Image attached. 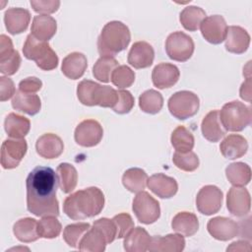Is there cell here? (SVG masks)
Returning a JSON list of instances; mask_svg holds the SVG:
<instances>
[{
    "label": "cell",
    "mask_w": 252,
    "mask_h": 252,
    "mask_svg": "<svg viewBox=\"0 0 252 252\" xmlns=\"http://www.w3.org/2000/svg\"><path fill=\"white\" fill-rule=\"evenodd\" d=\"M58 177L49 166H36L28 175L27 209L36 217L59 216V202L56 198Z\"/></svg>",
    "instance_id": "obj_1"
},
{
    "label": "cell",
    "mask_w": 252,
    "mask_h": 252,
    "mask_svg": "<svg viewBox=\"0 0 252 252\" xmlns=\"http://www.w3.org/2000/svg\"><path fill=\"white\" fill-rule=\"evenodd\" d=\"M104 207V195L97 187H89L69 195L63 203L64 213L74 220L97 216Z\"/></svg>",
    "instance_id": "obj_2"
},
{
    "label": "cell",
    "mask_w": 252,
    "mask_h": 252,
    "mask_svg": "<svg viewBox=\"0 0 252 252\" xmlns=\"http://www.w3.org/2000/svg\"><path fill=\"white\" fill-rule=\"evenodd\" d=\"M131 40L129 28L119 21L105 24L97 38V50L102 56L113 57L126 49Z\"/></svg>",
    "instance_id": "obj_3"
},
{
    "label": "cell",
    "mask_w": 252,
    "mask_h": 252,
    "mask_svg": "<svg viewBox=\"0 0 252 252\" xmlns=\"http://www.w3.org/2000/svg\"><path fill=\"white\" fill-rule=\"evenodd\" d=\"M23 53L27 59L33 60L41 70L50 71L58 65V56L48 42L35 38L32 33L27 36Z\"/></svg>",
    "instance_id": "obj_4"
},
{
    "label": "cell",
    "mask_w": 252,
    "mask_h": 252,
    "mask_svg": "<svg viewBox=\"0 0 252 252\" xmlns=\"http://www.w3.org/2000/svg\"><path fill=\"white\" fill-rule=\"evenodd\" d=\"M219 116L224 130L230 132L244 130L251 124L252 119L250 106L238 100L225 103L219 111Z\"/></svg>",
    "instance_id": "obj_5"
},
{
    "label": "cell",
    "mask_w": 252,
    "mask_h": 252,
    "mask_svg": "<svg viewBox=\"0 0 252 252\" xmlns=\"http://www.w3.org/2000/svg\"><path fill=\"white\" fill-rule=\"evenodd\" d=\"M167 107L172 116L179 120H185L198 112L200 100L198 95L193 92L180 91L169 97Z\"/></svg>",
    "instance_id": "obj_6"
},
{
    "label": "cell",
    "mask_w": 252,
    "mask_h": 252,
    "mask_svg": "<svg viewBox=\"0 0 252 252\" xmlns=\"http://www.w3.org/2000/svg\"><path fill=\"white\" fill-rule=\"evenodd\" d=\"M194 48L195 45L192 37L183 32H174L165 40L166 54L174 61H187L191 58Z\"/></svg>",
    "instance_id": "obj_7"
},
{
    "label": "cell",
    "mask_w": 252,
    "mask_h": 252,
    "mask_svg": "<svg viewBox=\"0 0 252 252\" xmlns=\"http://www.w3.org/2000/svg\"><path fill=\"white\" fill-rule=\"evenodd\" d=\"M132 210L137 220L145 224L157 221L160 216L159 203L148 192H138L133 200Z\"/></svg>",
    "instance_id": "obj_8"
},
{
    "label": "cell",
    "mask_w": 252,
    "mask_h": 252,
    "mask_svg": "<svg viewBox=\"0 0 252 252\" xmlns=\"http://www.w3.org/2000/svg\"><path fill=\"white\" fill-rule=\"evenodd\" d=\"M222 191L215 185H206L202 187L196 197V207L198 211L205 216L217 214L222 205Z\"/></svg>",
    "instance_id": "obj_9"
},
{
    "label": "cell",
    "mask_w": 252,
    "mask_h": 252,
    "mask_svg": "<svg viewBox=\"0 0 252 252\" xmlns=\"http://www.w3.org/2000/svg\"><path fill=\"white\" fill-rule=\"evenodd\" d=\"M28 151L25 139H7L1 145V165L4 169L17 167Z\"/></svg>",
    "instance_id": "obj_10"
},
{
    "label": "cell",
    "mask_w": 252,
    "mask_h": 252,
    "mask_svg": "<svg viewBox=\"0 0 252 252\" xmlns=\"http://www.w3.org/2000/svg\"><path fill=\"white\" fill-rule=\"evenodd\" d=\"M103 129L100 123L94 119H87L78 124L74 138L78 145L86 148L94 147L101 141Z\"/></svg>",
    "instance_id": "obj_11"
},
{
    "label": "cell",
    "mask_w": 252,
    "mask_h": 252,
    "mask_svg": "<svg viewBox=\"0 0 252 252\" xmlns=\"http://www.w3.org/2000/svg\"><path fill=\"white\" fill-rule=\"evenodd\" d=\"M20 53L14 49L10 37L5 34L0 36V72L3 75H14L21 65Z\"/></svg>",
    "instance_id": "obj_12"
},
{
    "label": "cell",
    "mask_w": 252,
    "mask_h": 252,
    "mask_svg": "<svg viewBox=\"0 0 252 252\" xmlns=\"http://www.w3.org/2000/svg\"><path fill=\"white\" fill-rule=\"evenodd\" d=\"M251 198L248 190L243 186L231 187L226 196V208L234 217H244L250 212Z\"/></svg>",
    "instance_id": "obj_13"
},
{
    "label": "cell",
    "mask_w": 252,
    "mask_h": 252,
    "mask_svg": "<svg viewBox=\"0 0 252 252\" xmlns=\"http://www.w3.org/2000/svg\"><path fill=\"white\" fill-rule=\"evenodd\" d=\"M200 28L203 37L212 44H220L225 39L227 25L222 16L206 17Z\"/></svg>",
    "instance_id": "obj_14"
},
{
    "label": "cell",
    "mask_w": 252,
    "mask_h": 252,
    "mask_svg": "<svg viewBox=\"0 0 252 252\" xmlns=\"http://www.w3.org/2000/svg\"><path fill=\"white\" fill-rule=\"evenodd\" d=\"M209 233L217 240L227 241L238 236L239 225L236 221L225 217H216L207 223Z\"/></svg>",
    "instance_id": "obj_15"
},
{
    "label": "cell",
    "mask_w": 252,
    "mask_h": 252,
    "mask_svg": "<svg viewBox=\"0 0 252 252\" xmlns=\"http://www.w3.org/2000/svg\"><path fill=\"white\" fill-rule=\"evenodd\" d=\"M154 59L155 50L153 46L146 41L135 42L128 53V63L136 69L150 67Z\"/></svg>",
    "instance_id": "obj_16"
},
{
    "label": "cell",
    "mask_w": 252,
    "mask_h": 252,
    "mask_svg": "<svg viewBox=\"0 0 252 252\" xmlns=\"http://www.w3.org/2000/svg\"><path fill=\"white\" fill-rule=\"evenodd\" d=\"M147 185L150 190L161 199L173 197L178 190V184L173 177L163 173H156L148 178Z\"/></svg>",
    "instance_id": "obj_17"
},
{
    "label": "cell",
    "mask_w": 252,
    "mask_h": 252,
    "mask_svg": "<svg viewBox=\"0 0 252 252\" xmlns=\"http://www.w3.org/2000/svg\"><path fill=\"white\" fill-rule=\"evenodd\" d=\"M180 77L179 69L171 63H159L152 72V81L158 89L170 88L177 83Z\"/></svg>",
    "instance_id": "obj_18"
},
{
    "label": "cell",
    "mask_w": 252,
    "mask_h": 252,
    "mask_svg": "<svg viewBox=\"0 0 252 252\" xmlns=\"http://www.w3.org/2000/svg\"><path fill=\"white\" fill-rule=\"evenodd\" d=\"M185 248V239L182 234L170 233L164 236L151 237L148 251L151 252H181Z\"/></svg>",
    "instance_id": "obj_19"
},
{
    "label": "cell",
    "mask_w": 252,
    "mask_h": 252,
    "mask_svg": "<svg viewBox=\"0 0 252 252\" xmlns=\"http://www.w3.org/2000/svg\"><path fill=\"white\" fill-rule=\"evenodd\" d=\"M35 149L41 158L52 159L58 158L63 153L64 144L59 136L53 133H46L36 140Z\"/></svg>",
    "instance_id": "obj_20"
},
{
    "label": "cell",
    "mask_w": 252,
    "mask_h": 252,
    "mask_svg": "<svg viewBox=\"0 0 252 252\" xmlns=\"http://www.w3.org/2000/svg\"><path fill=\"white\" fill-rule=\"evenodd\" d=\"M31 13L24 8H10L4 14L5 27L11 34L24 32L30 24Z\"/></svg>",
    "instance_id": "obj_21"
},
{
    "label": "cell",
    "mask_w": 252,
    "mask_h": 252,
    "mask_svg": "<svg viewBox=\"0 0 252 252\" xmlns=\"http://www.w3.org/2000/svg\"><path fill=\"white\" fill-rule=\"evenodd\" d=\"M225 49L228 52L244 53L250 44V35L246 30L239 26L227 27L225 36Z\"/></svg>",
    "instance_id": "obj_22"
},
{
    "label": "cell",
    "mask_w": 252,
    "mask_h": 252,
    "mask_svg": "<svg viewBox=\"0 0 252 252\" xmlns=\"http://www.w3.org/2000/svg\"><path fill=\"white\" fill-rule=\"evenodd\" d=\"M221 155L228 159H236L243 157L248 150L247 140L238 134L226 136L220 145Z\"/></svg>",
    "instance_id": "obj_23"
},
{
    "label": "cell",
    "mask_w": 252,
    "mask_h": 252,
    "mask_svg": "<svg viewBox=\"0 0 252 252\" xmlns=\"http://www.w3.org/2000/svg\"><path fill=\"white\" fill-rule=\"evenodd\" d=\"M87 67V57L81 52H72L63 59L61 71L68 79L77 80L85 74Z\"/></svg>",
    "instance_id": "obj_24"
},
{
    "label": "cell",
    "mask_w": 252,
    "mask_h": 252,
    "mask_svg": "<svg viewBox=\"0 0 252 252\" xmlns=\"http://www.w3.org/2000/svg\"><path fill=\"white\" fill-rule=\"evenodd\" d=\"M201 131L204 138L213 143L219 142L222 137L225 136L226 131L220 123L219 110H212L203 118L201 123Z\"/></svg>",
    "instance_id": "obj_25"
},
{
    "label": "cell",
    "mask_w": 252,
    "mask_h": 252,
    "mask_svg": "<svg viewBox=\"0 0 252 252\" xmlns=\"http://www.w3.org/2000/svg\"><path fill=\"white\" fill-rule=\"evenodd\" d=\"M57 30V22L54 18L48 15L34 16L31 33L37 39L42 41H48L53 37Z\"/></svg>",
    "instance_id": "obj_26"
},
{
    "label": "cell",
    "mask_w": 252,
    "mask_h": 252,
    "mask_svg": "<svg viewBox=\"0 0 252 252\" xmlns=\"http://www.w3.org/2000/svg\"><path fill=\"white\" fill-rule=\"evenodd\" d=\"M151 236L148 231L141 227H133L124 237L123 246L127 252H145L148 251Z\"/></svg>",
    "instance_id": "obj_27"
},
{
    "label": "cell",
    "mask_w": 252,
    "mask_h": 252,
    "mask_svg": "<svg viewBox=\"0 0 252 252\" xmlns=\"http://www.w3.org/2000/svg\"><path fill=\"white\" fill-rule=\"evenodd\" d=\"M171 227L174 231L183 236H192L199 229V220L195 214L189 212L177 213L171 221Z\"/></svg>",
    "instance_id": "obj_28"
},
{
    "label": "cell",
    "mask_w": 252,
    "mask_h": 252,
    "mask_svg": "<svg viewBox=\"0 0 252 252\" xmlns=\"http://www.w3.org/2000/svg\"><path fill=\"white\" fill-rule=\"evenodd\" d=\"M4 128L10 138L24 139L30 132L31 121L23 115L11 112L5 118Z\"/></svg>",
    "instance_id": "obj_29"
},
{
    "label": "cell",
    "mask_w": 252,
    "mask_h": 252,
    "mask_svg": "<svg viewBox=\"0 0 252 252\" xmlns=\"http://www.w3.org/2000/svg\"><path fill=\"white\" fill-rule=\"evenodd\" d=\"M12 107L29 115H35L41 108V100L37 94L17 91L12 99Z\"/></svg>",
    "instance_id": "obj_30"
},
{
    "label": "cell",
    "mask_w": 252,
    "mask_h": 252,
    "mask_svg": "<svg viewBox=\"0 0 252 252\" xmlns=\"http://www.w3.org/2000/svg\"><path fill=\"white\" fill-rule=\"evenodd\" d=\"M13 232L18 240L25 243L33 242L40 237L37 232V221L32 218H24L17 220L14 223Z\"/></svg>",
    "instance_id": "obj_31"
},
{
    "label": "cell",
    "mask_w": 252,
    "mask_h": 252,
    "mask_svg": "<svg viewBox=\"0 0 252 252\" xmlns=\"http://www.w3.org/2000/svg\"><path fill=\"white\" fill-rule=\"evenodd\" d=\"M107 242L103 233L96 227H91L82 237L79 243V250L91 252H102L105 250Z\"/></svg>",
    "instance_id": "obj_32"
},
{
    "label": "cell",
    "mask_w": 252,
    "mask_h": 252,
    "mask_svg": "<svg viewBox=\"0 0 252 252\" xmlns=\"http://www.w3.org/2000/svg\"><path fill=\"white\" fill-rule=\"evenodd\" d=\"M146 171L139 167H132L127 169L122 176V183L124 187L132 193H138L145 189L148 181Z\"/></svg>",
    "instance_id": "obj_33"
},
{
    "label": "cell",
    "mask_w": 252,
    "mask_h": 252,
    "mask_svg": "<svg viewBox=\"0 0 252 252\" xmlns=\"http://www.w3.org/2000/svg\"><path fill=\"white\" fill-rule=\"evenodd\" d=\"M56 174L58 177V184L63 193H71L76 188L78 173L74 165L62 162L57 166Z\"/></svg>",
    "instance_id": "obj_34"
},
{
    "label": "cell",
    "mask_w": 252,
    "mask_h": 252,
    "mask_svg": "<svg viewBox=\"0 0 252 252\" xmlns=\"http://www.w3.org/2000/svg\"><path fill=\"white\" fill-rule=\"evenodd\" d=\"M225 175L233 186H245L251 180V168L244 162H232L225 168Z\"/></svg>",
    "instance_id": "obj_35"
},
{
    "label": "cell",
    "mask_w": 252,
    "mask_h": 252,
    "mask_svg": "<svg viewBox=\"0 0 252 252\" xmlns=\"http://www.w3.org/2000/svg\"><path fill=\"white\" fill-rule=\"evenodd\" d=\"M205 18L206 12L197 6H188L184 8L179 15L181 25L189 32L197 31Z\"/></svg>",
    "instance_id": "obj_36"
},
{
    "label": "cell",
    "mask_w": 252,
    "mask_h": 252,
    "mask_svg": "<svg viewBox=\"0 0 252 252\" xmlns=\"http://www.w3.org/2000/svg\"><path fill=\"white\" fill-rule=\"evenodd\" d=\"M170 142L176 152L187 153L193 149L195 139L191 131H189L186 127L180 125L177 126L171 133Z\"/></svg>",
    "instance_id": "obj_37"
},
{
    "label": "cell",
    "mask_w": 252,
    "mask_h": 252,
    "mask_svg": "<svg viewBox=\"0 0 252 252\" xmlns=\"http://www.w3.org/2000/svg\"><path fill=\"white\" fill-rule=\"evenodd\" d=\"M163 105V97L156 90H148L139 96V106L142 111L149 114L158 113Z\"/></svg>",
    "instance_id": "obj_38"
},
{
    "label": "cell",
    "mask_w": 252,
    "mask_h": 252,
    "mask_svg": "<svg viewBox=\"0 0 252 252\" xmlns=\"http://www.w3.org/2000/svg\"><path fill=\"white\" fill-rule=\"evenodd\" d=\"M117 66H119L118 61L114 57L102 56L94 63L93 67V75L96 80L102 83H108L110 82L112 72Z\"/></svg>",
    "instance_id": "obj_39"
},
{
    "label": "cell",
    "mask_w": 252,
    "mask_h": 252,
    "mask_svg": "<svg viewBox=\"0 0 252 252\" xmlns=\"http://www.w3.org/2000/svg\"><path fill=\"white\" fill-rule=\"evenodd\" d=\"M91 228L89 222H77L68 224L63 231V239L72 248H78L85 233Z\"/></svg>",
    "instance_id": "obj_40"
},
{
    "label": "cell",
    "mask_w": 252,
    "mask_h": 252,
    "mask_svg": "<svg viewBox=\"0 0 252 252\" xmlns=\"http://www.w3.org/2000/svg\"><path fill=\"white\" fill-rule=\"evenodd\" d=\"M98 86L99 84L91 80L81 81L77 87V96L80 102L87 106H94Z\"/></svg>",
    "instance_id": "obj_41"
},
{
    "label": "cell",
    "mask_w": 252,
    "mask_h": 252,
    "mask_svg": "<svg viewBox=\"0 0 252 252\" xmlns=\"http://www.w3.org/2000/svg\"><path fill=\"white\" fill-rule=\"evenodd\" d=\"M61 229L62 225L54 216L42 217V219L37 221V232L42 238H55L60 234Z\"/></svg>",
    "instance_id": "obj_42"
},
{
    "label": "cell",
    "mask_w": 252,
    "mask_h": 252,
    "mask_svg": "<svg viewBox=\"0 0 252 252\" xmlns=\"http://www.w3.org/2000/svg\"><path fill=\"white\" fill-rule=\"evenodd\" d=\"M110 81L118 89H126L134 83L135 73L127 65H119L112 72Z\"/></svg>",
    "instance_id": "obj_43"
},
{
    "label": "cell",
    "mask_w": 252,
    "mask_h": 252,
    "mask_svg": "<svg viewBox=\"0 0 252 252\" xmlns=\"http://www.w3.org/2000/svg\"><path fill=\"white\" fill-rule=\"evenodd\" d=\"M172 161L177 168L187 172L194 171L199 166V158L192 151L187 153L175 152L172 157Z\"/></svg>",
    "instance_id": "obj_44"
},
{
    "label": "cell",
    "mask_w": 252,
    "mask_h": 252,
    "mask_svg": "<svg viewBox=\"0 0 252 252\" xmlns=\"http://www.w3.org/2000/svg\"><path fill=\"white\" fill-rule=\"evenodd\" d=\"M118 100L117 91L109 86L99 85L95 95V105L101 107H113Z\"/></svg>",
    "instance_id": "obj_45"
},
{
    "label": "cell",
    "mask_w": 252,
    "mask_h": 252,
    "mask_svg": "<svg viewBox=\"0 0 252 252\" xmlns=\"http://www.w3.org/2000/svg\"><path fill=\"white\" fill-rule=\"evenodd\" d=\"M112 220L116 226V238L125 237L131 229L134 227V221L129 214L121 213L112 218Z\"/></svg>",
    "instance_id": "obj_46"
},
{
    "label": "cell",
    "mask_w": 252,
    "mask_h": 252,
    "mask_svg": "<svg viewBox=\"0 0 252 252\" xmlns=\"http://www.w3.org/2000/svg\"><path fill=\"white\" fill-rule=\"evenodd\" d=\"M118 100L116 104L112 107L113 111L118 114H126L130 112L134 106L135 99L132 94L126 90L117 91Z\"/></svg>",
    "instance_id": "obj_47"
},
{
    "label": "cell",
    "mask_w": 252,
    "mask_h": 252,
    "mask_svg": "<svg viewBox=\"0 0 252 252\" xmlns=\"http://www.w3.org/2000/svg\"><path fill=\"white\" fill-rule=\"evenodd\" d=\"M93 226L98 228L103 233L107 244L113 242L116 238V226L112 220H109L107 218L98 219L94 222Z\"/></svg>",
    "instance_id": "obj_48"
},
{
    "label": "cell",
    "mask_w": 252,
    "mask_h": 252,
    "mask_svg": "<svg viewBox=\"0 0 252 252\" xmlns=\"http://www.w3.org/2000/svg\"><path fill=\"white\" fill-rule=\"evenodd\" d=\"M30 3L34 12L41 15L55 13L60 6V1L58 0H31Z\"/></svg>",
    "instance_id": "obj_49"
},
{
    "label": "cell",
    "mask_w": 252,
    "mask_h": 252,
    "mask_svg": "<svg viewBox=\"0 0 252 252\" xmlns=\"http://www.w3.org/2000/svg\"><path fill=\"white\" fill-rule=\"evenodd\" d=\"M42 87V82L36 77H28L19 83V91L25 94H34Z\"/></svg>",
    "instance_id": "obj_50"
},
{
    "label": "cell",
    "mask_w": 252,
    "mask_h": 252,
    "mask_svg": "<svg viewBox=\"0 0 252 252\" xmlns=\"http://www.w3.org/2000/svg\"><path fill=\"white\" fill-rule=\"evenodd\" d=\"M0 100L6 101L15 95L16 90L14 82L8 78L2 76L0 78Z\"/></svg>",
    "instance_id": "obj_51"
},
{
    "label": "cell",
    "mask_w": 252,
    "mask_h": 252,
    "mask_svg": "<svg viewBox=\"0 0 252 252\" xmlns=\"http://www.w3.org/2000/svg\"><path fill=\"white\" fill-rule=\"evenodd\" d=\"M240 97L248 102L251 101V94H252V83H251V78H246V81L242 83L240 87Z\"/></svg>",
    "instance_id": "obj_52"
},
{
    "label": "cell",
    "mask_w": 252,
    "mask_h": 252,
    "mask_svg": "<svg viewBox=\"0 0 252 252\" xmlns=\"http://www.w3.org/2000/svg\"><path fill=\"white\" fill-rule=\"evenodd\" d=\"M249 250H250V242L245 240L232 242L226 248V251H249Z\"/></svg>",
    "instance_id": "obj_53"
}]
</instances>
